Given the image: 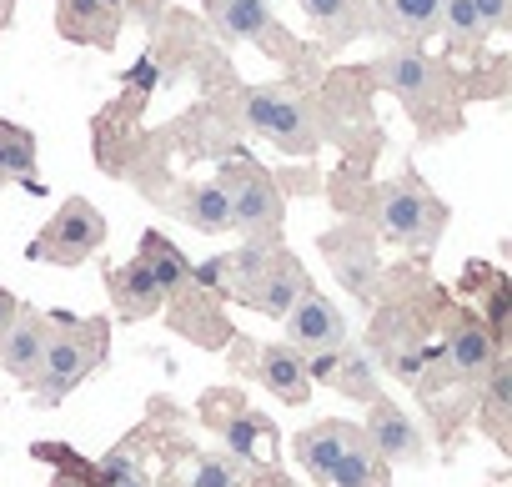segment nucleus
Masks as SVG:
<instances>
[{
	"mask_svg": "<svg viewBox=\"0 0 512 487\" xmlns=\"http://www.w3.org/2000/svg\"><path fill=\"white\" fill-rule=\"evenodd\" d=\"M106 347H111V322L106 317H51V342H46V357H41V372L31 382V392L51 407L61 397H71L101 362H106Z\"/></svg>",
	"mask_w": 512,
	"mask_h": 487,
	"instance_id": "1",
	"label": "nucleus"
},
{
	"mask_svg": "<svg viewBox=\"0 0 512 487\" xmlns=\"http://www.w3.org/2000/svg\"><path fill=\"white\" fill-rule=\"evenodd\" d=\"M216 272H226V297L246 302L251 312H267V317H287V307L312 287L302 262L292 252H272V247H246L231 262H216Z\"/></svg>",
	"mask_w": 512,
	"mask_h": 487,
	"instance_id": "2",
	"label": "nucleus"
},
{
	"mask_svg": "<svg viewBox=\"0 0 512 487\" xmlns=\"http://www.w3.org/2000/svg\"><path fill=\"white\" fill-rule=\"evenodd\" d=\"M216 186H221V196L231 206V231H241L251 247L277 241L282 216H287V201H282V186L272 181L267 166H256L251 156H231V161H221Z\"/></svg>",
	"mask_w": 512,
	"mask_h": 487,
	"instance_id": "3",
	"label": "nucleus"
},
{
	"mask_svg": "<svg viewBox=\"0 0 512 487\" xmlns=\"http://www.w3.org/2000/svg\"><path fill=\"white\" fill-rule=\"evenodd\" d=\"M377 226L392 247H407V252H427L437 247V236L447 226V206L422 186L417 171H402L397 181L382 186V201H377Z\"/></svg>",
	"mask_w": 512,
	"mask_h": 487,
	"instance_id": "4",
	"label": "nucleus"
},
{
	"mask_svg": "<svg viewBox=\"0 0 512 487\" xmlns=\"http://www.w3.org/2000/svg\"><path fill=\"white\" fill-rule=\"evenodd\" d=\"M241 116H246V126L256 136H267L272 146H282L292 156H312L317 141H322L312 106L297 91H287V86H256V91H246L241 96Z\"/></svg>",
	"mask_w": 512,
	"mask_h": 487,
	"instance_id": "5",
	"label": "nucleus"
},
{
	"mask_svg": "<svg viewBox=\"0 0 512 487\" xmlns=\"http://www.w3.org/2000/svg\"><path fill=\"white\" fill-rule=\"evenodd\" d=\"M106 241V216L86 201V196H71L46 226L41 236L26 247L31 262H51V267H81L96 247Z\"/></svg>",
	"mask_w": 512,
	"mask_h": 487,
	"instance_id": "6",
	"label": "nucleus"
},
{
	"mask_svg": "<svg viewBox=\"0 0 512 487\" xmlns=\"http://www.w3.org/2000/svg\"><path fill=\"white\" fill-rule=\"evenodd\" d=\"M287 347L302 352V357H327V352H342L347 347V317L317 292L307 287L292 307H287Z\"/></svg>",
	"mask_w": 512,
	"mask_h": 487,
	"instance_id": "7",
	"label": "nucleus"
},
{
	"mask_svg": "<svg viewBox=\"0 0 512 487\" xmlns=\"http://www.w3.org/2000/svg\"><path fill=\"white\" fill-rule=\"evenodd\" d=\"M377 71H382V81L407 101V111H412L422 126H427V111H447L442 71H437L427 56H417V51H392V56L377 61Z\"/></svg>",
	"mask_w": 512,
	"mask_h": 487,
	"instance_id": "8",
	"label": "nucleus"
},
{
	"mask_svg": "<svg viewBox=\"0 0 512 487\" xmlns=\"http://www.w3.org/2000/svg\"><path fill=\"white\" fill-rule=\"evenodd\" d=\"M46 342H51V312H36V307H21L6 327H0V367H6L26 392L41 372Z\"/></svg>",
	"mask_w": 512,
	"mask_h": 487,
	"instance_id": "9",
	"label": "nucleus"
},
{
	"mask_svg": "<svg viewBox=\"0 0 512 487\" xmlns=\"http://www.w3.org/2000/svg\"><path fill=\"white\" fill-rule=\"evenodd\" d=\"M206 21L211 31L226 41V46H241V41H282L277 31V16H272V0H206Z\"/></svg>",
	"mask_w": 512,
	"mask_h": 487,
	"instance_id": "10",
	"label": "nucleus"
},
{
	"mask_svg": "<svg viewBox=\"0 0 512 487\" xmlns=\"http://www.w3.org/2000/svg\"><path fill=\"white\" fill-rule=\"evenodd\" d=\"M362 437L372 442V452L392 467V462H417L422 457V432L412 427V417L402 407H392L387 397L367 402V422H362Z\"/></svg>",
	"mask_w": 512,
	"mask_h": 487,
	"instance_id": "11",
	"label": "nucleus"
},
{
	"mask_svg": "<svg viewBox=\"0 0 512 487\" xmlns=\"http://www.w3.org/2000/svg\"><path fill=\"white\" fill-rule=\"evenodd\" d=\"M497 332L482 322V317H457L447 327V372L462 377V382H482L497 362Z\"/></svg>",
	"mask_w": 512,
	"mask_h": 487,
	"instance_id": "12",
	"label": "nucleus"
},
{
	"mask_svg": "<svg viewBox=\"0 0 512 487\" xmlns=\"http://www.w3.org/2000/svg\"><path fill=\"white\" fill-rule=\"evenodd\" d=\"M56 26L76 46H116V36H121V0H61Z\"/></svg>",
	"mask_w": 512,
	"mask_h": 487,
	"instance_id": "13",
	"label": "nucleus"
},
{
	"mask_svg": "<svg viewBox=\"0 0 512 487\" xmlns=\"http://www.w3.org/2000/svg\"><path fill=\"white\" fill-rule=\"evenodd\" d=\"M106 292H111V307H116L121 322H141V317H151V312L166 307V292H161V282L146 272L141 257H131L126 267L106 272Z\"/></svg>",
	"mask_w": 512,
	"mask_h": 487,
	"instance_id": "14",
	"label": "nucleus"
},
{
	"mask_svg": "<svg viewBox=\"0 0 512 487\" xmlns=\"http://www.w3.org/2000/svg\"><path fill=\"white\" fill-rule=\"evenodd\" d=\"M256 377H262V387L272 397H282L287 407H302L312 397V372H307V357L292 352L287 342H272L262 347V357H256Z\"/></svg>",
	"mask_w": 512,
	"mask_h": 487,
	"instance_id": "15",
	"label": "nucleus"
},
{
	"mask_svg": "<svg viewBox=\"0 0 512 487\" xmlns=\"http://www.w3.org/2000/svg\"><path fill=\"white\" fill-rule=\"evenodd\" d=\"M392 482V467L372 452V442L362 437V427L347 437V447L337 452V462L317 477V487H387Z\"/></svg>",
	"mask_w": 512,
	"mask_h": 487,
	"instance_id": "16",
	"label": "nucleus"
},
{
	"mask_svg": "<svg viewBox=\"0 0 512 487\" xmlns=\"http://www.w3.org/2000/svg\"><path fill=\"white\" fill-rule=\"evenodd\" d=\"M357 427L352 422H342V417H327V422H312V427H302L297 432V442H292V452H297V462L312 472V482L337 462V452L347 447V437H352Z\"/></svg>",
	"mask_w": 512,
	"mask_h": 487,
	"instance_id": "17",
	"label": "nucleus"
},
{
	"mask_svg": "<svg viewBox=\"0 0 512 487\" xmlns=\"http://www.w3.org/2000/svg\"><path fill=\"white\" fill-rule=\"evenodd\" d=\"M176 211H181L186 226H196V231H206V236L231 231V206H226V196H221L216 181H191V186H181Z\"/></svg>",
	"mask_w": 512,
	"mask_h": 487,
	"instance_id": "18",
	"label": "nucleus"
},
{
	"mask_svg": "<svg viewBox=\"0 0 512 487\" xmlns=\"http://www.w3.org/2000/svg\"><path fill=\"white\" fill-rule=\"evenodd\" d=\"M141 262H146V272L161 282V292H166V302L176 297V292H186L191 282H196V272H191V262L171 247V241L161 236V231H146L141 236V252H136Z\"/></svg>",
	"mask_w": 512,
	"mask_h": 487,
	"instance_id": "19",
	"label": "nucleus"
},
{
	"mask_svg": "<svg viewBox=\"0 0 512 487\" xmlns=\"http://www.w3.org/2000/svg\"><path fill=\"white\" fill-rule=\"evenodd\" d=\"M302 11L327 31V41H352V36H367L372 31V16L362 0H302Z\"/></svg>",
	"mask_w": 512,
	"mask_h": 487,
	"instance_id": "20",
	"label": "nucleus"
},
{
	"mask_svg": "<svg viewBox=\"0 0 512 487\" xmlns=\"http://www.w3.org/2000/svg\"><path fill=\"white\" fill-rule=\"evenodd\" d=\"M437 31L447 36L452 51H477L492 36L477 16V0H437Z\"/></svg>",
	"mask_w": 512,
	"mask_h": 487,
	"instance_id": "21",
	"label": "nucleus"
},
{
	"mask_svg": "<svg viewBox=\"0 0 512 487\" xmlns=\"http://www.w3.org/2000/svg\"><path fill=\"white\" fill-rule=\"evenodd\" d=\"M382 31L402 41H427L437 31V0H382Z\"/></svg>",
	"mask_w": 512,
	"mask_h": 487,
	"instance_id": "22",
	"label": "nucleus"
},
{
	"mask_svg": "<svg viewBox=\"0 0 512 487\" xmlns=\"http://www.w3.org/2000/svg\"><path fill=\"white\" fill-rule=\"evenodd\" d=\"M36 176V136L16 121L0 116V186Z\"/></svg>",
	"mask_w": 512,
	"mask_h": 487,
	"instance_id": "23",
	"label": "nucleus"
},
{
	"mask_svg": "<svg viewBox=\"0 0 512 487\" xmlns=\"http://www.w3.org/2000/svg\"><path fill=\"white\" fill-rule=\"evenodd\" d=\"M191 487H246V457L236 452H201L191 467Z\"/></svg>",
	"mask_w": 512,
	"mask_h": 487,
	"instance_id": "24",
	"label": "nucleus"
},
{
	"mask_svg": "<svg viewBox=\"0 0 512 487\" xmlns=\"http://www.w3.org/2000/svg\"><path fill=\"white\" fill-rule=\"evenodd\" d=\"M477 16L487 31H507L512 26V0H477Z\"/></svg>",
	"mask_w": 512,
	"mask_h": 487,
	"instance_id": "25",
	"label": "nucleus"
},
{
	"mask_svg": "<svg viewBox=\"0 0 512 487\" xmlns=\"http://www.w3.org/2000/svg\"><path fill=\"white\" fill-rule=\"evenodd\" d=\"M51 487H96V472L71 462V472H56V477H51Z\"/></svg>",
	"mask_w": 512,
	"mask_h": 487,
	"instance_id": "26",
	"label": "nucleus"
},
{
	"mask_svg": "<svg viewBox=\"0 0 512 487\" xmlns=\"http://www.w3.org/2000/svg\"><path fill=\"white\" fill-rule=\"evenodd\" d=\"M16 312H21V302H16V297H11L6 287H0V327H6V322H11Z\"/></svg>",
	"mask_w": 512,
	"mask_h": 487,
	"instance_id": "27",
	"label": "nucleus"
},
{
	"mask_svg": "<svg viewBox=\"0 0 512 487\" xmlns=\"http://www.w3.org/2000/svg\"><path fill=\"white\" fill-rule=\"evenodd\" d=\"M111 487H151V477H146V472L136 467V472H126V477H116Z\"/></svg>",
	"mask_w": 512,
	"mask_h": 487,
	"instance_id": "28",
	"label": "nucleus"
},
{
	"mask_svg": "<svg viewBox=\"0 0 512 487\" xmlns=\"http://www.w3.org/2000/svg\"><path fill=\"white\" fill-rule=\"evenodd\" d=\"M151 487H181V482H176V477H161V482H151Z\"/></svg>",
	"mask_w": 512,
	"mask_h": 487,
	"instance_id": "29",
	"label": "nucleus"
}]
</instances>
